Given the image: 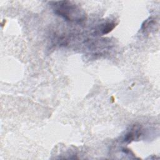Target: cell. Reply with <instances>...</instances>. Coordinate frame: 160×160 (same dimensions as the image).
Listing matches in <instances>:
<instances>
[{
    "label": "cell",
    "mask_w": 160,
    "mask_h": 160,
    "mask_svg": "<svg viewBox=\"0 0 160 160\" xmlns=\"http://www.w3.org/2000/svg\"><path fill=\"white\" fill-rule=\"evenodd\" d=\"M116 23L112 21H108L105 23H104L103 24H102L101 28L100 29V31L101 32V34H107L108 32H109L110 31H111L114 27L116 26Z\"/></svg>",
    "instance_id": "obj_3"
},
{
    "label": "cell",
    "mask_w": 160,
    "mask_h": 160,
    "mask_svg": "<svg viewBox=\"0 0 160 160\" xmlns=\"http://www.w3.org/2000/svg\"><path fill=\"white\" fill-rule=\"evenodd\" d=\"M142 134V129L139 125L134 124L131 126L129 130L125 134L123 141L124 142H131L133 141L137 140Z\"/></svg>",
    "instance_id": "obj_2"
},
{
    "label": "cell",
    "mask_w": 160,
    "mask_h": 160,
    "mask_svg": "<svg viewBox=\"0 0 160 160\" xmlns=\"http://www.w3.org/2000/svg\"><path fill=\"white\" fill-rule=\"evenodd\" d=\"M50 4L54 13L66 21L81 22L86 18L84 10L72 1H52Z\"/></svg>",
    "instance_id": "obj_1"
}]
</instances>
